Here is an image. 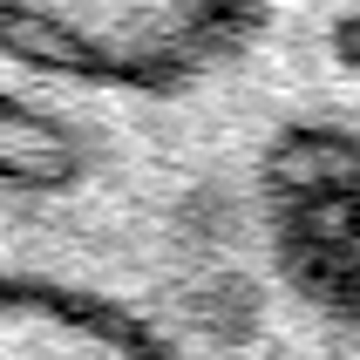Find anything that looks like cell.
Returning a JSON list of instances; mask_svg holds the SVG:
<instances>
[{
  "instance_id": "3",
  "label": "cell",
  "mask_w": 360,
  "mask_h": 360,
  "mask_svg": "<svg viewBox=\"0 0 360 360\" xmlns=\"http://www.w3.org/2000/svg\"><path fill=\"white\" fill-rule=\"evenodd\" d=\"M0 360H157L129 326L102 320L75 300L0 285Z\"/></svg>"
},
{
  "instance_id": "2",
  "label": "cell",
  "mask_w": 360,
  "mask_h": 360,
  "mask_svg": "<svg viewBox=\"0 0 360 360\" xmlns=\"http://www.w3.org/2000/svg\"><path fill=\"white\" fill-rule=\"evenodd\" d=\"M252 0H0V34L61 68L170 75L245 20Z\"/></svg>"
},
{
  "instance_id": "1",
  "label": "cell",
  "mask_w": 360,
  "mask_h": 360,
  "mask_svg": "<svg viewBox=\"0 0 360 360\" xmlns=\"http://www.w3.org/2000/svg\"><path fill=\"white\" fill-rule=\"evenodd\" d=\"M0 285L157 360H360V0H252L170 75L0 34Z\"/></svg>"
}]
</instances>
